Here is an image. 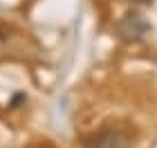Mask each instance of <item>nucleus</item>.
<instances>
[{
	"label": "nucleus",
	"instance_id": "1",
	"mask_svg": "<svg viewBox=\"0 0 157 148\" xmlns=\"http://www.w3.org/2000/svg\"><path fill=\"white\" fill-rule=\"evenodd\" d=\"M117 32L124 40H139L148 32V23L139 13H126L117 23Z\"/></svg>",
	"mask_w": 157,
	"mask_h": 148
},
{
	"label": "nucleus",
	"instance_id": "2",
	"mask_svg": "<svg viewBox=\"0 0 157 148\" xmlns=\"http://www.w3.org/2000/svg\"><path fill=\"white\" fill-rule=\"evenodd\" d=\"M128 146H130V142H128V137L121 130L105 128L101 132H97L85 148H128Z\"/></svg>",
	"mask_w": 157,
	"mask_h": 148
}]
</instances>
